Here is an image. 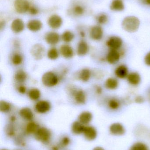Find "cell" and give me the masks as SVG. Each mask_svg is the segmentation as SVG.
Here are the masks:
<instances>
[{"instance_id":"obj_44","label":"cell","mask_w":150,"mask_h":150,"mask_svg":"<svg viewBox=\"0 0 150 150\" xmlns=\"http://www.w3.org/2000/svg\"><path fill=\"white\" fill-rule=\"evenodd\" d=\"M95 90H96V93L97 94H99V95L101 94L102 92H103V89L100 86H96Z\"/></svg>"},{"instance_id":"obj_16","label":"cell","mask_w":150,"mask_h":150,"mask_svg":"<svg viewBox=\"0 0 150 150\" xmlns=\"http://www.w3.org/2000/svg\"><path fill=\"white\" fill-rule=\"evenodd\" d=\"M114 74L118 78L124 79L127 78L129 74L128 68L126 65H119L115 69Z\"/></svg>"},{"instance_id":"obj_41","label":"cell","mask_w":150,"mask_h":150,"mask_svg":"<svg viewBox=\"0 0 150 150\" xmlns=\"http://www.w3.org/2000/svg\"><path fill=\"white\" fill-rule=\"evenodd\" d=\"M144 62L147 66L150 67V52L147 54L144 57Z\"/></svg>"},{"instance_id":"obj_19","label":"cell","mask_w":150,"mask_h":150,"mask_svg":"<svg viewBox=\"0 0 150 150\" xmlns=\"http://www.w3.org/2000/svg\"><path fill=\"white\" fill-rule=\"evenodd\" d=\"M127 79L130 84L133 86H137L141 83V76L137 72H131L128 75Z\"/></svg>"},{"instance_id":"obj_21","label":"cell","mask_w":150,"mask_h":150,"mask_svg":"<svg viewBox=\"0 0 150 150\" xmlns=\"http://www.w3.org/2000/svg\"><path fill=\"white\" fill-rule=\"evenodd\" d=\"M74 98L77 103L79 104H84L86 102V97L85 93L83 90H80L74 92Z\"/></svg>"},{"instance_id":"obj_2","label":"cell","mask_w":150,"mask_h":150,"mask_svg":"<svg viewBox=\"0 0 150 150\" xmlns=\"http://www.w3.org/2000/svg\"><path fill=\"white\" fill-rule=\"evenodd\" d=\"M42 83L45 86L51 87L55 86L59 82L57 75L52 72H47L43 74L41 79Z\"/></svg>"},{"instance_id":"obj_50","label":"cell","mask_w":150,"mask_h":150,"mask_svg":"<svg viewBox=\"0 0 150 150\" xmlns=\"http://www.w3.org/2000/svg\"><path fill=\"white\" fill-rule=\"evenodd\" d=\"M149 100H150V89L149 92Z\"/></svg>"},{"instance_id":"obj_20","label":"cell","mask_w":150,"mask_h":150,"mask_svg":"<svg viewBox=\"0 0 150 150\" xmlns=\"http://www.w3.org/2000/svg\"><path fill=\"white\" fill-rule=\"evenodd\" d=\"M89 47L88 44L84 40L80 41L77 45V53L79 56H84L88 53Z\"/></svg>"},{"instance_id":"obj_40","label":"cell","mask_w":150,"mask_h":150,"mask_svg":"<svg viewBox=\"0 0 150 150\" xmlns=\"http://www.w3.org/2000/svg\"><path fill=\"white\" fill-rule=\"evenodd\" d=\"M134 100L136 103L137 104H142L144 102V98L142 96H141V95H138L135 97Z\"/></svg>"},{"instance_id":"obj_13","label":"cell","mask_w":150,"mask_h":150,"mask_svg":"<svg viewBox=\"0 0 150 150\" xmlns=\"http://www.w3.org/2000/svg\"><path fill=\"white\" fill-rule=\"evenodd\" d=\"M25 28L23 21L20 18L14 19L11 23V28L14 33H18L22 32Z\"/></svg>"},{"instance_id":"obj_14","label":"cell","mask_w":150,"mask_h":150,"mask_svg":"<svg viewBox=\"0 0 150 150\" xmlns=\"http://www.w3.org/2000/svg\"><path fill=\"white\" fill-rule=\"evenodd\" d=\"M83 134L85 138L88 141H90L95 140L97 135L96 129L92 126L85 127Z\"/></svg>"},{"instance_id":"obj_29","label":"cell","mask_w":150,"mask_h":150,"mask_svg":"<svg viewBox=\"0 0 150 150\" xmlns=\"http://www.w3.org/2000/svg\"><path fill=\"white\" fill-rule=\"evenodd\" d=\"M108 107L112 110H116L119 108L121 103L118 99L115 98H112L109 99L107 103Z\"/></svg>"},{"instance_id":"obj_7","label":"cell","mask_w":150,"mask_h":150,"mask_svg":"<svg viewBox=\"0 0 150 150\" xmlns=\"http://www.w3.org/2000/svg\"><path fill=\"white\" fill-rule=\"evenodd\" d=\"M48 23L52 29L54 30L59 29L63 24L62 18L59 15L54 14L49 18Z\"/></svg>"},{"instance_id":"obj_23","label":"cell","mask_w":150,"mask_h":150,"mask_svg":"<svg viewBox=\"0 0 150 150\" xmlns=\"http://www.w3.org/2000/svg\"><path fill=\"white\" fill-rule=\"evenodd\" d=\"M78 119L79 121L83 125H87L92 120V114L90 112L88 111L82 112L79 115Z\"/></svg>"},{"instance_id":"obj_47","label":"cell","mask_w":150,"mask_h":150,"mask_svg":"<svg viewBox=\"0 0 150 150\" xmlns=\"http://www.w3.org/2000/svg\"><path fill=\"white\" fill-rule=\"evenodd\" d=\"M80 35H81V36H82V37H85V33L83 31H81L80 32Z\"/></svg>"},{"instance_id":"obj_26","label":"cell","mask_w":150,"mask_h":150,"mask_svg":"<svg viewBox=\"0 0 150 150\" xmlns=\"http://www.w3.org/2000/svg\"><path fill=\"white\" fill-rule=\"evenodd\" d=\"M91 71L89 69L85 68L82 69L79 74V79L83 82L89 81L91 76Z\"/></svg>"},{"instance_id":"obj_43","label":"cell","mask_w":150,"mask_h":150,"mask_svg":"<svg viewBox=\"0 0 150 150\" xmlns=\"http://www.w3.org/2000/svg\"><path fill=\"white\" fill-rule=\"evenodd\" d=\"M29 11L30 14L32 15H37L38 12V10L34 7H30Z\"/></svg>"},{"instance_id":"obj_24","label":"cell","mask_w":150,"mask_h":150,"mask_svg":"<svg viewBox=\"0 0 150 150\" xmlns=\"http://www.w3.org/2000/svg\"><path fill=\"white\" fill-rule=\"evenodd\" d=\"M119 85V82L118 79L113 77L108 78L105 82V86L108 90H115L118 88Z\"/></svg>"},{"instance_id":"obj_27","label":"cell","mask_w":150,"mask_h":150,"mask_svg":"<svg viewBox=\"0 0 150 150\" xmlns=\"http://www.w3.org/2000/svg\"><path fill=\"white\" fill-rule=\"evenodd\" d=\"M27 74L23 70H18L16 72L14 76L15 80L18 83H23L27 79Z\"/></svg>"},{"instance_id":"obj_31","label":"cell","mask_w":150,"mask_h":150,"mask_svg":"<svg viewBox=\"0 0 150 150\" xmlns=\"http://www.w3.org/2000/svg\"><path fill=\"white\" fill-rule=\"evenodd\" d=\"M74 38H75V35L70 31H66L64 32L61 36L62 39L66 43H70L74 39Z\"/></svg>"},{"instance_id":"obj_49","label":"cell","mask_w":150,"mask_h":150,"mask_svg":"<svg viewBox=\"0 0 150 150\" xmlns=\"http://www.w3.org/2000/svg\"><path fill=\"white\" fill-rule=\"evenodd\" d=\"M53 150H59V149L56 146H54L53 147Z\"/></svg>"},{"instance_id":"obj_22","label":"cell","mask_w":150,"mask_h":150,"mask_svg":"<svg viewBox=\"0 0 150 150\" xmlns=\"http://www.w3.org/2000/svg\"><path fill=\"white\" fill-rule=\"evenodd\" d=\"M19 114L22 118L27 121H31L34 116L32 110L28 107L23 108L20 109Z\"/></svg>"},{"instance_id":"obj_8","label":"cell","mask_w":150,"mask_h":150,"mask_svg":"<svg viewBox=\"0 0 150 150\" xmlns=\"http://www.w3.org/2000/svg\"><path fill=\"white\" fill-rule=\"evenodd\" d=\"M90 37L94 40H100L104 35V31L100 25H96L92 26L90 30Z\"/></svg>"},{"instance_id":"obj_5","label":"cell","mask_w":150,"mask_h":150,"mask_svg":"<svg viewBox=\"0 0 150 150\" xmlns=\"http://www.w3.org/2000/svg\"><path fill=\"white\" fill-rule=\"evenodd\" d=\"M14 6L16 11L19 14H24L29 11L30 6L27 0H15Z\"/></svg>"},{"instance_id":"obj_39","label":"cell","mask_w":150,"mask_h":150,"mask_svg":"<svg viewBox=\"0 0 150 150\" xmlns=\"http://www.w3.org/2000/svg\"><path fill=\"white\" fill-rule=\"evenodd\" d=\"M70 143V139L68 137H64L62 139L60 142V145L62 147H66Z\"/></svg>"},{"instance_id":"obj_12","label":"cell","mask_w":150,"mask_h":150,"mask_svg":"<svg viewBox=\"0 0 150 150\" xmlns=\"http://www.w3.org/2000/svg\"><path fill=\"white\" fill-rule=\"evenodd\" d=\"M45 40L48 45H55L60 41V36L55 32H49L46 34Z\"/></svg>"},{"instance_id":"obj_38","label":"cell","mask_w":150,"mask_h":150,"mask_svg":"<svg viewBox=\"0 0 150 150\" xmlns=\"http://www.w3.org/2000/svg\"><path fill=\"white\" fill-rule=\"evenodd\" d=\"M6 130V134L9 136L12 137L15 134V129L14 127L12 125H9L7 127Z\"/></svg>"},{"instance_id":"obj_3","label":"cell","mask_w":150,"mask_h":150,"mask_svg":"<svg viewBox=\"0 0 150 150\" xmlns=\"http://www.w3.org/2000/svg\"><path fill=\"white\" fill-rule=\"evenodd\" d=\"M34 134L36 140L43 143L48 142L51 137L50 130L45 127L39 128Z\"/></svg>"},{"instance_id":"obj_42","label":"cell","mask_w":150,"mask_h":150,"mask_svg":"<svg viewBox=\"0 0 150 150\" xmlns=\"http://www.w3.org/2000/svg\"><path fill=\"white\" fill-rule=\"evenodd\" d=\"M18 92L21 94H25L26 92V88L25 86L23 85H20L18 88Z\"/></svg>"},{"instance_id":"obj_18","label":"cell","mask_w":150,"mask_h":150,"mask_svg":"<svg viewBox=\"0 0 150 150\" xmlns=\"http://www.w3.org/2000/svg\"><path fill=\"white\" fill-rule=\"evenodd\" d=\"M125 6L123 0H112L110 4L111 10L115 12H121L125 9Z\"/></svg>"},{"instance_id":"obj_28","label":"cell","mask_w":150,"mask_h":150,"mask_svg":"<svg viewBox=\"0 0 150 150\" xmlns=\"http://www.w3.org/2000/svg\"><path fill=\"white\" fill-rule=\"evenodd\" d=\"M41 92L37 88H32L28 92V95L29 98L31 100H37L40 98L41 97Z\"/></svg>"},{"instance_id":"obj_15","label":"cell","mask_w":150,"mask_h":150,"mask_svg":"<svg viewBox=\"0 0 150 150\" xmlns=\"http://www.w3.org/2000/svg\"><path fill=\"white\" fill-rule=\"evenodd\" d=\"M60 52L62 56L66 59H70L74 56V52L73 48L69 45L67 44L61 46Z\"/></svg>"},{"instance_id":"obj_30","label":"cell","mask_w":150,"mask_h":150,"mask_svg":"<svg viewBox=\"0 0 150 150\" xmlns=\"http://www.w3.org/2000/svg\"><path fill=\"white\" fill-rule=\"evenodd\" d=\"M39 128V126L37 123L31 122L26 126V131L28 134H34Z\"/></svg>"},{"instance_id":"obj_10","label":"cell","mask_w":150,"mask_h":150,"mask_svg":"<svg viewBox=\"0 0 150 150\" xmlns=\"http://www.w3.org/2000/svg\"><path fill=\"white\" fill-rule=\"evenodd\" d=\"M121 56V53L118 50H110L107 55V61L112 65L116 64L119 62Z\"/></svg>"},{"instance_id":"obj_6","label":"cell","mask_w":150,"mask_h":150,"mask_svg":"<svg viewBox=\"0 0 150 150\" xmlns=\"http://www.w3.org/2000/svg\"><path fill=\"white\" fill-rule=\"evenodd\" d=\"M31 54L35 59H41L45 55V47L41 44H36L32 47Z\"/></svg>"},{"instance_id":"obj_45","label":"cell","mask_w":150,"mask_h":150,"mask_svg":"<svg viewBox=\"0 0 150 150\" xmlns=\"http://www.w3.org/2000/svg\"><path fill=\"white\" fill-rule=\"evenodd\" d=\"M143 2L147 5H150V0H143Z\"/></svg>"},{"instance_id":"obj_51","label":"cell","mask_w":150,"mask_h":150,"mask_svg":"<svg viewBox=\"0 0 150 150\" xmlns=\"http://www.w3.org/2000/svg\"><path fill=\"white\" fill-rule=\"evenodd\" d=\"M6 150V149H2V150Z\"/></svg>"},{"instance_id":"obj_25","label":"cell","mask_w":150,"mask_h":150,"mask_svg":"<svg viewBox=\"0 0 150 150\" xmlns=\"http://www.w3.org/2000/svg\"><path fill=\"white\" fill-rule=\"evenodd\" d=\"M85 126L79 121H75L73 122L71 127V129L73 134L78 135L83 133Z\"/></svg>"},{"instance_id":"obj_37","label":"cell","mask_w":150,"mask_h":150,"mask_svg":"<svg viewBox=\"0 0 150 150\" xmlns=\"http://www.w3.org/2000/svg\"><path fill=\"white\" fill-rule=\"evenodd\" d=\"M72 10L74 14L77 16H82L84 14L85 11L84 7L78 4L74 6Z\"/></svg>"},{"instance_id":"obj_35","label":"cell","mask_w":150,"mask_h":150,"mask_svg":"<svg viewBox=\"0 0 150 150\" xmlns=\"http://www.w3.org/2000/svg\"><path fill=\"white\" fill-rule=\"evenodd\" d=\"M129 150H149V149L145 144L142 142H136L130 147Z\"/></svg>"},{"instance_id":"obj_34","label":"cell","mask_w":150,"mask_h":150,"mask_svg":"<svg viewBox=\"0 0 150 150\" xmlns=\"http://www.w3.org/2000/svg\"><path fill=\"white\" fill-rule=\"evenodd\" d=\"M96 20L99 24L105 25L108 22V16L105 13H101L97 16Z\"/></svg>"},{"instance_id":"obj_48","label":"cell","mask_w":150,"mask_h":150,"mask_svg":"<svg viewBox=\"0 0 150 150\" xmlns=\"http://www.w3.org/2000/svg\"><path fill=\"white\" fill-rule=\"evenodd\" d=\"M11 120L12 122L15 121V120H16V118H15V116H12L11 118Z\"/></svg>"},{"instance_id":"obj_36","label":"cell","mask_w":150,"mask_h":150,"mask_svg":"<svg viewBox=\"0 0 150 150\" xmlns=\"http://www.w3.org/2000/svg\"><path fill=\"white\" fill-rule=\"evenodd\" d=\"M23 59L22 56L19 54H15L11 59V62L15 66H18L22 64Z\"/></svg>"},{"instance_id":"obj_32","label":"cell","mask_w":150,"mask_h":150,"mask_svg":"<svg viewBox=\"0 0 150 150\" xmlns=\"http://www.w3.org/2000/svg\"><path fill=\"white\" fill-rule=\"evenodd\" d=\"M47 56L49 59L52 60H56L59 56V52L55 47H52L48 52Z\"/></svg>"},{"instance_id":"obj_9","label":"cell","mask_w":150,"mask_h":150,"mask_svg":"<svg viewBox=\"0 0 150 150\" xmlns=\"http://www.w3.org/2000/svg\"><path fill=\"white\" fill-rule=\"evenodd\" d=\"M51 106L48 101L45 100L38 101L35 105L36 112L39 113L44 114L50 111Z\"/></svg>"},{"instance_id":"obj_4","label":"cell","mask_w":150,"mask_h":150,"mask_svg":"<svg viewBox=\"0 0 150 150\" xmlns=\"http://www.w3.org/2000/svg\"><path fill=\"white\" fill-rule=\"evenodd\" d=\"M123 45L121 38L118 36H113L109 38L106 42V45L110 50H119Z\"/></svg>"},{"instance_id":"obj_33","label":"cell","mask_w":150,"mask_h":150,"mask_svg":"<svg viewBox=\"0 0 150 150\" xmlns=\"http://www.w3.org/2000/svg\"><path fill=\"white\" fill-rule=\"evenodd\" d=\"M11 105L10 104L5 100L0 101V111L1 112L7 113L10 111Z\"/></svg>"},{"instance_id":"obj_1","label":"cell","mask_w":150,"mask_h":150,"mask_svg":"<svg viewBox=\"0 0 150 150\" xmlns=\"http://www.w3.org/2000/svg\"><path fill=\"white\" fill-rule=\"evenodd\" d=\"M140 19L135 16H127L124 18L122 23V26L124 30L130 33L136 32L140 26Z\"/></svg>"},{"instance_id":"obj_46","label":"cell","mask_w":150,"mask_h":150,"mask_svg":"<svg viewBox=\"0 0 150 150\" xmlns=\"http://www.w3.org/2000/svg\"><path fill=\"white\" fill-rule=\"evenodd\" d=\"M92 150H105L103 148L101 147H96L93 149Z\"/></svg>"},{"instance_id":"obj_17","label":"cell","mask_w":150,"mask_h":150,"mask_svg":"<svg viewBox=\"0 0 150 150\" xmlns=\"http://www.w3.org/2000/svg\"><path fill=\"white\" fill-rule=\"evenodd\" d=\"M43 24L41 21L38 19L30 20L27 24V27L31 31L36 32L42 29Z\"/></svg>"},{"instance_id":"obj_11","label":"cell","mask_w":150,"mask_h":150,"mask_svg":"<svg viewBox=\"0 0 150 150\" xmlns=\"http://www.w3.org/2000/svg\"><path fill=\"white\" fill-rule=\"evenodd\" d=\"M109 130L111 134L114 135L121 136L125 133L124 126L119 122L112 124L109 128Z\"/></svg>"}]
</instances>
